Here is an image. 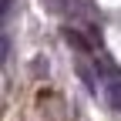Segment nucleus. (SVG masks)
Returning a JSON list of instances; mask_svg holds the SVG:
<instances>
[{
	"mask_svg": "<svg viewBox=\"0 0 121 121\" xmlns=\"http://www.w3.org/2000/svg\"><path fill=\"white\" fill-rule=\"evenodd\" d=\"M94 67L101 71V78H104V94H108V101L121 111V71L108 67L104 60H94Z\"/></svg>",
	"mask_w": 121,
	"mask_h": 121,
	"instance_id": "nucleus-1",
	"label": "nucleus"
}]
</instances>
